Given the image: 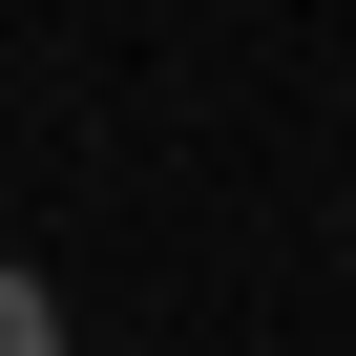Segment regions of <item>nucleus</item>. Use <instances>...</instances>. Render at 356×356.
I'll return each mask as SVG.
<instances>
[{"mask_svg": "<svg viewBox=\"0 0 356 356\" xmlns=\"http://www.w3.org/2000/svg\"><path fill=\"white\" fill-rule=\"evenodd\" d=\"M0 356H63V293L42 273H0Z\"/></svg>", "mask_w": 356, "mask_h": 356, "instance_id": "obj_1", "label": "nucleus"}]
</instances>
